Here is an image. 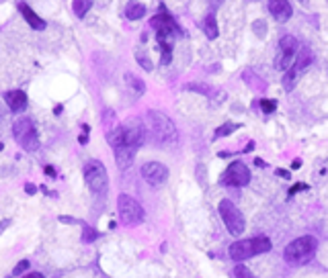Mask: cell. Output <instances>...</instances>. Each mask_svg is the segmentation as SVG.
<instances>
[{
    "mask_svg": "<svg viewBox=\"0 0 328 278\" xmlns=\"http://www.w3.org/2000/svg\"><path fill=\"white\" fill-rule=\"evenodd\" d=\"M2 117H4V111H2V107H0V119H2Z\"/></svg>",
    "mask_w": 328,
    "mask_h": 278,
    "instance_id": "cell-41",
    "label": "cell"
},
{
    "mask_svg": "<svg viewBox=\"0 0 328 278\" xmlns=\"http://www.w3.org/2000/svg\"><path fill=\"white\" fill-rule=\"evenodd\" d=\"M304 188H308V186H306V184H294V186L289 188V194H296L298 190H304Z\"/></svg>",
    "mask_w": 328,
    "mask_h": 278,
    "instance_id": "cell-29",
    "label": "cell"
},
{
    "mask_svg": "<svg viewBox=\"0 0 328 278\" xmlns=\"http://www.w3.org/2000/svg\"><path fill=\"white\" fill-rule=\"evenodd\" d=\"M125 80H127V86L136 92V96H140V94H144V90H146V86H144V82L138 78V76H134V74H125Z\"/></svg>",
    "mask_w": 328,
    "mask_h": 278,
    "instance_id": "cell-21",
    "label": "cell"
},
{
    "mask_svg": "<svg viewBox=\"0 0 328 278\" xmlns=\"http://www.w3.org/2000/svg\"><path fill=\"white\" fill-rule=\"evenodd\" d=\"M113 153H115V162H117V166H119L121 170H127V168L132 166V162H134L136 153H138V147L127 145V143H121V145L113 147Z\"/></svg>",
    "mask_w": 328,
    "mask_h": 278,
    "instance_id": "cell-12",
    "label": "cell"
},
{
    "mask_svg": "<svg viewBox=\"0 0 328 278\" xmlns=\"http://www.w3.org/2000/svg\"><path fill=\"white\" fill-rule=\"evenodd\" d=\"M234 276L236 278H257L246 266H242V264H238V266L234 268Z\"/></svg>",
    "mask_w": 328,
    "mask_h": 278,
    "instance_id": "cell-25",
    "label": "cell"
},
{
    "mask_svg": "<svg viewBox=\"0 0 328 278\" xmlns=\"http://www.w3.org/2000/svg\"><path fill=\"white\" fill-rule=\"evenodd\" d=\"M8 225H10V221H8V219H4V221L0 223V233H2V231H4V227H8Z\"/></svg>",
    "mask_w": 328,
    "mask_h": 278,
    "instance_id": "cell-33",
    "label": "cell"
},
{
    "mask_svg": "<svg viewBox=\"0 0 328 278\" xmlns=\"http://www.w3.org/2000/svg\"><path fill=\"white\" fill-rule=\"evenodd\" d=\"M238 125H234V123H226V125H222V127H217L215 129V139L217 137H226V135H230L234 129H236Z\"/></svg>",
    "mask_w": 328,
    "mask_h": 278,
    "instance_id": "cell-24",
    "label": "cell"
},
{
    "mask_svg": "<svg viewBox=\"0 0 328 278\" xmlns=\"http://www.w3.org/2000/svg\"><path fill=\"white\" fill-rule=\"evenodd\" d=\"M19 10H21V14L25 16V21H27V23H29L35 31H43V29L47 27V25H45V21H43L41 16H37V12H35L31 6H27L25 2H21V4H19Z\"/></svg>",
    "mask_w": 328,
    "mask_h": 278,
    "instance_id": "cell-16",
    "label": "cell"
},
{
    "mask_svg": "<svg viewBox=\"0 0 328 278\" xmlns=\"http://www.w3.org/2000/svg\"><path fill=\"white\" fill-rule=\"evenodd\" d=\"M142 176L150 186H162L168 178V168L160 162H148L142 166Z\"/></svg>",
    "mask_w": 328,
    "mask_h": 278,
    "instance_id": "cell-11",
    "label": "cell"
},
{
    "mask_svg": "<svg viewBox=\"0 0 328 278\" xmlns=\"http://www.w3.org/2000/svg\"><path fill=\"white\" fill-rule=\"evenodd\" d=\"M207 2H209V4L215 8V6H222V2H224V0H207Z\"/></svg>",
    "mask_w": 328,
    "mask_h": 278,
    "instance_id": "cell-34",
    "label": "cell"
},
{
    "mask_svg": "<svg viewBox=\"0 0 328 278\" xmlns=\"http://www.w3.org/2000/svg\"><path fill=\"white\" fill-rule=\"evenodd\" d=\"M136 62H138L146 72H152V68H154V66H152V59L148 57V53H146L144 49H138V51H136Z\"/></svg>",
    "mask_w": 328,
    "mask_h": 278,
    "instance_id": "cell-23",
    "label": "cell"
},
{
    "mask_svg": "<svg viewBox=\"0 0 328 278\" xmlns=\"http://www.w3.org/2000/svg\"><path fill=\"white\" fill-rule=\"evenodd\" d=\"M271 250V240L265 237V235H259V237H252V240H240V242H234L230 246V258L234 262H242V260H248L250 256H257V254H265Z\"/></svg>",
    "mask_w": 328,
    "mask_h": 278,
    "instance_id": "cell-2",
    "label": "cell"
},
{
    "mask_svg": "<svg viewBox=\"0 0 328 278\" xmlns=\"http://www.w3.org/2000/svg\"><path fill=\"white\" fill-rule=\"evenodd\" d=\"M261 109H263L265 113H273V111L277 109V103L271 101V98H263V101H261Z\"/></svg>",
    "mask_w": 328,
    "mask_h": 278,
    "instance_id": "cell-27",
    "label": "cell"
},
{
    "mask_svg": "<svg viewBox=\"0 0 328 278\" xmlns=\"http://www.w3.org/2000/svg\"><path fill=\"white\" fill-rule=\"evenodd\" d=\"M97 237H99V233H97L93 227H84V231H82V242L88 244V242H95Z\"/></svg>",
    "mask_w": 328,
    "mask_h": 278,
    "instance_id": "cell-26",
    "label": "cell"
},
{
    "mask_svg": "<svg viewBox=\"0 0 328 278\" xmlns=\"http://www.w3.org/2000/svg\"><path fill=\"white\" fill-rule=\"evenodd\" d=\"M12 135L14 139L27 149V151H35L39 147V137L37 131L33 127V121L29 117H21L12 123Z\"/></svg>",
    "mask_w": 328,
    "mask_h": 278,
    "instance_id": "cell-6",
    "label": "cell"
},
{
    "mask_svg": "<svg viewBox=\"0 0 328 278\" xmlns=\"http://www.w3.org/2000/svg\"><path fill=\"white\" fill-rule=\"evenodd\" d=\"M250 149H254V143H252V141H250V143L244 147V151H250Z\"/></svg>",
    "mask_w": 328,
    "mask_h": 278,
    "instance_id": "cell-40",
    "label": "cell"
},
{
    "mask_svg": "<svg viewBox=\"0 0 328 278\" xmlns=\"http://www.w3.org/2000/svg\"><path fill=\"white\" fill-rule=\"evenodd\" d=\"M84 180L86 186L95 192V194H105L109 188V174L107 168L99 162V160H90L84 166Z\"/></svg>",
    "mask_w": 328,
    "mask_h": 278,
    "instance_id": "cell-4",
    "label": "cell"
},
{
    "mask_svg": "<svg viewBox=\"0 0 328 278\" xmlns=\"http://www.w3.org/2000/svg\"><path fill=\"white\" fill-rule=\"evenodd\" d=\"M27 268H29V262H27V260H23V262H21V264L14 268V274H21V272H25Z\"/></svg>",
    "mask_w": 328,
    "mask_h": 278,
    "instance_id": "cell-28",
    "label": "cell"
},
{
    "mask_svg": "<svg viewBox=\"0 0 328 278\" xmlns=\"http://www.w3.org/2000/svg\"><path fill=\"white\" fill-rule=\"evenodd\" d=\"M25 192H27V194H35V192H37V186H35V184H25Z\"/></svg>",
    "mask_w": 328,
    "mask_h": 278,
    "instance_id": "cell-30",
    "label": "cell"
},
{
    "mask_svg": "<svg viewBox=\"0 0 328 278\" xmlns=\"http://www.w3.org/2000/svg\"><path fill=\"white\" fill-rule=\"evenodd\" d=\"M269 12L277 18V21H287L294 12L291 4L287 0H269Z\"/></svg>",
    "mask_w": 328,
    "mask_h": 278,
    "instance_id": "cell-15",
    "label": "cell"
},
{
    "mask_svg": "<svg viewBox=\"0 0 328 278\" xmlns=\"http://www.w3.org/2000/svg\"><path fill=\"white\" fill-rule=\"evenodd\" d=\"M90 6H93V0H74V2H72V8H74V14H76V16H84Z\"/></svg>",
    "mask_w": 328,
    "mask_h": 278,
    "instance_id": "cell-22",
    "label": "cell"
},
{
    "mask_svg": "<svg viewBox=\"0 0 328 278\" xmlns=\"http://www.w3.org/2000/svg\"><path fill=\"white\" fill-rule=\"evenodd\" d=\"M298 51H300V45H298L296 37L283 35V37L279 39V53H277V57H275V68L281 70V72L289 70V68H291V62H294V57H296Z\"/></svg>",
    "mask_w": 328,
    "mask_h": 278,
    "instance_id": "cell-8",
    "label": "cell"
},
{
    "mask_svg": "<svg viewBox=\"0 0 328 278\" xmlns=\"http://www.w3.org/2000/svg\"><path fill=\"white\" fill-rule=\"evenodd\" d=\"M250 182V168L244 162H232L222 174V184L226 186H246Z\"/></svg>",
    "mask_w": 328,
    "mask_h": 278,
    "instance_id": "cell-9",
    "label": "cell"
},
{
    "mask_svg": "<svg viewBox=\"0 0 328 278\" xmlns=\"http://www.w3.org/2000/svg\"><path fill=\"white\" fill-rule=\"evenodd\" d=\"M125 16H127L130 21H140V18L146 16V6H144L142 2H138V0H132V2L127 4V8H125Z\"/></svg>",
    "mask_w": 328,
    "mask_h": 278,
    "instance_id": "cell-17",
    "label": "cell"
},
{
    "mask_svg": "<svg viewBox=\"0 0 328 278\" xmlns=\"http://www.w3.org/2000/svg\"><path fill=\"white\" fill-rule=\"evenodd\" d=\"M217 211H220L222 221L226 223V229H228L232 235H240V233L244 231V227H246V223H244V215L240 213V209H238L232 201L224 198V201L220 203Z\"/></svg>",
    "mask_w": 328,
    "mask_h": 278,
    "instance_id": "cell-5",
    "label": "cell"
},
{
    "mask_svg": "<svg viewBox=\"0 0 328 278\" xmlns=\"http://www.w3.org/2000/svg\"><path fill=\"white\" fill-rule=\"evenodd\" d=\"M60 221H62V223H74L72 217H60Z\"/></svg>",
    "mask_w": 328,
    "mask_h": 278,
    "instance_id": "cell-37",
    "label": "cell"
},
{
    "mask_svg": "<svg viewBox=\"0 0 328 278\" xmlns=\"http://www.w3.org/2000/svg\"><path fill=\"white\" fill-rule=\"evenodd\" d=\"M298 76H300V72L291 66L289 70H285V76H283V88L287 90V92H291L294 88H296V80H298Z\"/></svg>",
    "mask_w": 328,
    "mask_h": 278,
    "instance_id": "cell-20",
    "label": "cell"
},
{
    "mask_svg": "<svg viewBox=\"0 0 328 278\" xmlns=\"http://www.w3.org/2000/svg\"><path fill=\"white\" fill-rule=\"evenodd\" d=\"M254 164H257V166H259V168H265V166H267V164H265V162H263V160H261V157H257V160H254Z\"/></svg>",
    "mask_w": 328,
    "mask_h": 278,
    "instance_id": "cell-35",
    "label": "cell"
},
{
    "mask_svg": "<svg viewBox=\"0 0 328 278\" xmlns=\"http://www.w3.org/2000/svg\"><path fill=\"white\" fill-rule=\"evenodd\" d=\"M203 31H205L207 39H217V35H220V29H217V21H215L213 12H209V14L203 18Z\"/></svg>",
    "mask_w": 328,
    "mask_h": 278,
    "instance_id": "cell-19",
    "label": "cell"
},
{
    "mask_svg": "<svg viewBox=\"0 0 328 278\" xmlns=\"http://www.w3.org/2000/svg\"><path fill=\"white\" fill-rule=\"evenodd\" d=\"M150 27H154L156 31H168V33H174V35H180L183 31H180V27L172 21V16L170 14H156V16H152V21H150Z\"/></svg>",
    "mask_w": 328,
    "mask_h": 278,
    "instance_id": "cell-13",
    "label": "cell"
},
{
    "mask_svg": "<svg viewBox=\"0 0 328 278\" xmlns=\"http://www.w3.org/2000/svg\"><path fill=\"white\" fill-rule=\"evenodd\" d=\"M43 172H45L47 176H56V170H53L51 166H45V168H43Z\"/></svg>",
    "mask_w": 328,
    "mask_h": 278,
    "instance_id": "cell-31",
    "label": "cell"
},
{
    "mask_svg": "<svg viewBox=\"0 0 328 278\" xmlns=\"http://www.w3.org/2000/svg\"><path fill=\"white\" fill-rule=\"evenodd\" d=\"M78 141H80V143H86V141H88V133H84V135H80V137H78Z\"/></svg>",
    "mask_w": 328,
    "mask_h": 278,
    "instance_id": "cell-38",
    "label": "cell"
},
{
    "mask_svg": "<svg viewBox=\"0 0 328 278\" xmlns=\"http://www.w3.org/2000/svg\"><path fill=\"white\" fill-rule=\"evenodd\" d=\"M4 103L12 113H21L27 109V94L23 90H10L4 94Z\"/></svg>",
    "mask_w": 328,
    "mask_h": 278,
    "instance_id": "cell-14",
    "label": "cell"
},
{
    "mask_svg": "<svg viewBox=\"0 0 328 278\" xmlns=\"http://www.w3.org/2000/svg\"><path fill=\"white\" fill-rule=\"evenodd\" d=\"M25 278H43V274H39V272H33V274H27Z\"/></svg>",
    "mask_w": 328,
    "mask_h": 278,
    "instance_id": "cell-39",
    "label": "cell"
},
{
    "mask_svg": "<svg viewBox=\"0 0 328 278\" xmlns=\"http://www.w3.org/2000/svg\"><path fill=\"white\" fill-rule=\"evenodd\" d=\"M277 176H283V178H289V172H285V170H277Z\"/></svg>",
    "mask_w": 328,
    "mask_h": 278,
    "instance_id": "cell-36",
    "label": "cell"
},
{
    "mask_svg": "<svg viewBox=\"0 0 328 278\" xmlns=\"http://www.w3.org/2000/svg\"><path fill=\"white\" fill-rule=\"evenodd\" d=\"M146 141V127L140 119H130L125 125H123V143L127 145H134V147H142Z\"/></svg>",
    "mask_w": 328,
    "mask_h": 278,
    "instance_id": "cell-10",
    "label": "cell"
},
{
    "mask_svg": "<svg viewBox=\"0 0 328 278\" xmlns=\"http://www.w3.org/2000/svg\"><path fill=\"white\" fill-rule=\"evenodd\" d=\"M298 168H302V160H294V164H291V170H298Z\"/></svg>",
    "mask_w": 328,
    "mask_h": 278,
    "instance_id": "cell-32",
    "label": "cell"
},
{
    "mask_svg": "<svg viewBox=\"0 0 328 278\" xmlns=\"http://www.w3.org/2000/svg\"><path fill=\"white\" fill-rule=\"evenodd\" d=\"M312 62H314V55H312V51H310L308 47H302V49H300V53H298V57H296V64H294V68H296V70L302 74V72H304V70H306V68H308Z\"/></svg>",
    "mask_w": 328,
    "mask_h": 278,
    "instance_id": "cell-18",
    "label": "cell"
},
{
    "mask_svg": "<svg viewBox=\"0 0 328 278\" xmlns=\"http://www.w3.org/2000/svg\"><path fill=\"white\" fill-rule=\"evenodd\" d=\"M117 211H119V217L125 225H138L144 221V209L142 205L130 196V194H119L117 198Z\"/></svg>",
    "mask_w": 328,
    "mask_h": 278,
    "instance_id": "cell-7",
    "label": "cell"
},
{
    "mask_svg": "<svg viewBox=\"0 0 328 278\" xmlns=\"http://www.w3.org/2000/svg\"><path fill=\"white\" fill-rule=\"evenodd\" d=\"M146 121H148V129L152 131V135L158 143H172L176 139V127L164 113L148 111Z\"/></svg>",
    "mask_w": 328,
    "mask_h": 278,
    "instance_id": "cell-3",
    "label": "cell"
},
{
    "mask_svg": "<svg viewBox=\"0 0 328 278\" xmlns=\"http://www.w3.org/2000/svg\"><path fill=\"white\" fill-rule=\"evenodd\" d=\"M316 250H318V240L314 235H302L285 248L283 258L291 266H302V264H308L316 256Z\"/></svg>",
    "mask_w": 328,
    "mask_h": 278,
    "instance_id": "cell-1",
    "label": "cell"
}]
</instances>
